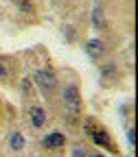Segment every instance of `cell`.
<instances>
[{
	"instance_id": "10",
	"label": "cell",
	"mask_w": 138,
	"mask_h": 157,
	"mask_svg": "<svg viewBox=\"0 0 138 157\" xmlns=\"http://www.w3.org/2000/svg\"><path fill=\"white\" fill-rule=\"evenodd\" d=\"M20 9H22V11H31V2H26V0H20Z\"/></svg>"
},
{
	"instance_id": "1",
	"label": "cell",
	"mask_w": 138,
	"mask_h": 157,
	"mask_svg": "<svg viewBox=\"0 0 138 157\" xmlns=\"http://www.w3.org/2000/svg\"><path fill=\"white\" fill-rule=\"evenodd\" d=\"M33 81H35V85L39 87L42 94H51L57 87V78H55V74L51 70H35Z\"/></svg>"
},
{
	"instance_id": "6",
	"label": "cell",
	"mask_w": 138,
	"mask_h": 157,
	"mask_svg": "<svg viewBox=\"0 0 138 157\" xmlns=\"http://www.w3.org/2000/svg\"><path fill=\"white\" fill-rule=\"evenodd\" d=\"M86 52H88L92 59H101V57H103V52H105L103 42H101V39H90V42L86 44Z\"/></svg>"
},
{
	"instance_id": "9",
	"label": "cell",
	"mask_w": 138,
	"mask_h": 157,
	"mask_svg": "<svg viewBox=\"0 0 138 157\" xmlns=\"http://www.w3.org/2000/svg\"><path fill=\"white\" fill-rule=\"evenodd\" d=\"M127 142H129V146H136V133H134V127L127 129Z\"/></svg>"
},
{
	"instance_id": "12",
	"label": "cell",
	"mask_w": 138,
	"mask_h": 157,
	"mask_svg": "<svg viewBox=\"0 0 138 157\" xmlns=\"http://www.w3.org/2000/svg\"><path fill=\"white\" fill-rule=\"evenodd\" d=\"M72 157H86V153H83L81 148H75V151H72Z\"/></svg>"
},
{
	"instance_id": "2",
	"label": "cell",
	"mask_w": 138,
	"mask_h": 157,
	"mask_svg": "<svg viewBox=\"0 0 138 157\" xmlns=\"http://www.w3.org/2000/svg\"><path fill=\"white\" fill-rule=\"evenodd\" d=\"M62 101H64L68 113H77V111H79V103H81V101H79V87H77L75 83H70V85L64 87V92H62Z\"/></svg>"
},
{
	"instance_id": "3",
	"label": "cell",
	"mask_w": 138,
	"mask_h": 157,
	"mask_svg": "<svg viewBox=\"0 0 138 157\" xmlns=\"http://www.w3.org/2000/svg\"><path fill=\"white\" fill-rule=\"evenodd\" d=\"M66 144V135L64 133H59V131H53V133H48L44 140H42V146L44 148H51V151H55V148H62Z\"/></svg>"
},
{
	"instance_id": "11",
	"label": "cell",
	"mask_w": 138,
	"mask_h": 157,
	"mask_svg": "<svg viewBox=\"0 0 138 157\" xmlns=\"http://www.w3.org/2000/svg\"><path fill=\"white\" fill-rule=\"evenodd\" d=\"M103 74H105V76L114 74V66H105V68H103Z\"/></svg>"
},
{
	"instance_id": "8",
	"label": "cell",
	"mask_w": 138,
	"mask_h": 157,
	"mask_svg": "<svg viewBox=\"0 0 138 157\" xmlns=\"http://www.w3.org/2000/svg\"><path fill=\"white\" fill-rule=\"evenodd\" d=\"M92 24L96 26V29H105L108 26V22H105V15H103V9L99 7V5H94V9H92Z\"/></svg>"
},
{
	"instance_id": "13",
	"label": "cell",
	"mask_w": 138,
	"mask_h": 157,
	"mask_svg": "<svg viewBox=\"0 0 138 157\" xmlns=\"http://www.w3.org/2000/svg\"><path fill=\"white\" fill-rule=\"evenodd\" d=\"M7 76V68L2 66V63H0V81H2V78Z\"/></svg>"
},
{
	"instance_id": "5",
	"label": "cell",
	"mask_w": 138,
	"mask_h": 157,
	"mask_svg": "<svg viewBox=\"0 0 138 157\" xmlns=\"http://www.w3.org/2000/svg\"><path fill=\"white\" fill-rule=\"evenodd\" d=\"M29 116H31V124H33L35 129H42V127L46 124V111H44L42 107H31Z\"/></svg>"
},
{
	"instance_id": "14",
	"label": "cell",
	"mask_w": 138,
	"mask_h": 157,
	"mask_svg": "<svg viewBox=\"0 0 138 157\" xmlns=\"http://www.w3.org/2000/svg\"><path fill=\"white\" fill-rule=\"evenodd\" d=\"M92 157H103V155H92Z\"/></svg>"
},
{
	"instance_id": "7",
	"label": "cell",
	"mask_w": 138,
	"mask_h": 157,
	"mask_svg": "<svg viewBox=\"0 0 138 157\" xmlns=\"http://www.w3.org/2000/svg\"><path fill=\"white\" fill-rule=\"evenodd\" d=\"M24 144H26V140H24V135L20 133V131H13L11 135H9V148L13 151V153H20L24 148Z\"/></svg>"
},
{
	"instance_id": "4",
	"label": "cell",
	"mask_w": 138,
	"mask_h": 157,
	"mask_svg": "<svg viewBox=\"0 0 138 157\" xmlns=\"http://www.w3.org/2000/svg\"><path fill=\"white\" fill-rule=\"evenodd\" d=\"M88 133H90V137H92V142L94 144H99V146H105L108 151H114V146H112V142H110V137H108V133L103 131V129H88Z\"/></svg>"
}]
</instances>
